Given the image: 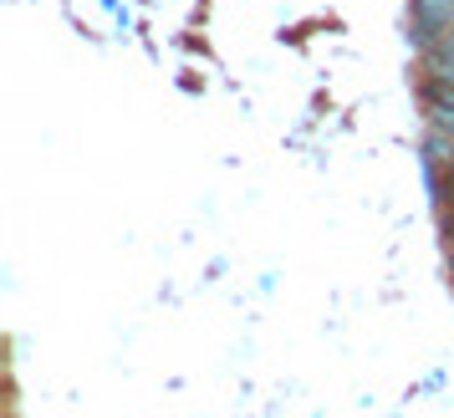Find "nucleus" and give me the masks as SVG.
Masks as SVG:
<instances>
[{
  "instance_id": "nucleus-1",
  "label": "nucleus",
  "mask_w": 454,
  "mask_h": 418,
  "mask_svg": "<svg viewBox=\"0 0 454 418\" xmlns=\"http://www.w3.org/2000/svg\"><path fill=\"white\" fill-rule=\"evenodd\" d=\"M419 164H424V184H429L434 209H450V174H454V138H450V133H439V128H424Z\"/></svg>"
},
{
  "instance_id": "nucleus-2",
  "label": "nucleus",
  "mask_w": 454,
  "mask_h": 418,
  "mask_svg": "<svg viewBox=\"0 0 454 418\" xmlns=\"http://www.w3.org/2000/svg\"><path fill=\"white\" fill-rule=\"evenodd\" d=\"M454 21V0H409V46L424 51L429 42H439Z\"/></svg>"
},
{
  "instance_id": "nucleus-3",
  "label": "nucleus",
  "mask_w": 454,
  "mask_h": 418,
  "mask_svg": "<svg viewBox=\"0 0 454 418\" xmlns=\"http://www.w3.org/2000/svg\"><path fill=\"white\" fill-rule=\"evenodd\" d=\"M413 97H419V112H424V128H439L454 138V87L434 82V77H413Z\"/></svg>"
},
{
  "instance_id": "nucleus-4",
  "label": "nucleus",
  "mask_w": 454,
  "mask_h": 418,
  "mask_svg": "<svg viewBox=\"0 0 454 418\" xmlns=\"http://www.w3.org/2000/svg\"><path fill=\"white\" fill-rule=\"evenodd\" d=\"M419 77H434V82H450L454 87V36H450V31L419 51Z\"/></svg>"
},
{
  "instance_id": "nucleus-5",
  "label": "nucleus",
  "mask_w": 454,
  "mask_h": 418,
  "mask_svg": "<svg viewBox=\"0 0 454 418\" xmlns=\"http://www.w3.org/2000/svg\"><path fill=\"white\" fill-rule=\"evenodd\" d=\"M444 251H450V266H454V209L444 214Z\"/></svg>"
},
{
  "instance_id": "nucleus-6",
  "label": "nucleus",
  "mask_w": 454,
  "mask_h": 418,
  "mask_svg": "<svg viewBox=\"0 0 454 418\" xmlns=\"http://www.w3.org/2000/svg\"><path fill=\"white\" fill-rule=\"evenodd\" d=\"M450 209H454V174H450ZM450 209H444V214H450Z\"/></svg>"
},
{
  "instance_id": "nucleus-7",
  "label": "nucleus",
  "mask_w": 454,
  "mask_h": 418,
  "mask_svg": "<svg viewBox=\"0 0 454 418\" xmlns=\"http://www.w3.org/2000/svg\"><path fill=\"white\" fill-rule=\"evenodd\" d=\"M450 36H454V21H450Z\"/></svg>"
},
{
  "instance_id": "nucleus-8",
  "label": "nucleus",
  "mask_w": 454,
  "mask_h": 418,
  "mask_svg": "<svg viewBox=\"0 0 454 418\" xmlns=\"http://www.w3.org/2000/svg\"><path fill=\"white\" fill-rule=\"evenodd\" d=\"M450 275H454V266H450Z\"/></svg>"
}]
</instances>
